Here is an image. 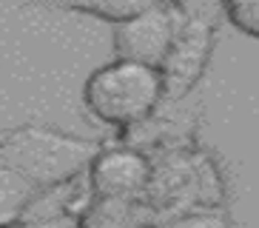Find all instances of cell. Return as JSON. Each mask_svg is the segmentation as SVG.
Masks as SVG:
<instances>
[{
    "label": "cell",
    "instance_id": "10",
    "mask_svg": "<svg viewBox=\"0 0 259 228\" xmlns=\"http://www.w3.org/2000/svg\"><path fill=\"white\" fill-rule=\"evenodd\" d=\"M222 15L242 34L259 37V0H222Z\"/></svg>",
    "mask_w": 259,
    "mask_h": 228
},
{
    "label": "cell",
    "instance_id": "5",
    "mask_svg": "<svg viewBox=\"0 0 259 228\" xmlns=\"http://www.w3.org/2000/svg\"><path fill=\"white\" fill-rule=\"evenodd\" d=\"M85 174L94 197H140L151 188L154 163L134 145H100Z\"/></svg>",
    "mask_w": 259,
    "mask_h": 228
},
{
    "label": "cell",
    "instance_id": "3",
    "mask_svg": "<svg viewBox=\"0 0 259 228\" xmlns=\"http://www.w3.org/2000/svg\"><path fill=\"white\" fill-rule=\"evenodd\" d=\"M180 12L171 3H148L131 17L114 23V54L122 60L160 66L180 29Z\"/></svg>",
    "mask_w": 259,
    "mask_h": 228
},
{
    "label": "cell",
    "instance_id": "12",
    "mask_svg": "<svg viewBox=\"0 0 259 228\" xmlns=\"http://www.w3.org/2000/svg\"><path fill=\"white\" fill-rule=\"evenodd\" d=\"M9 228H77L74 214L66 208V211H57V214H46V217H29L26 214L23 220H17L15 225Z\"/></svg>",
    "mask_w": 259,
    "mask_h": 228
},
{
    "label": "cell",
    "instance_id": "2",
    "mask_svg": "<svg viewBox=\"0 0 259 228\" xmlns=\"http://www.w3.org/2000/svg\"><path fill=\"white\" fill-rule=\"evenodd\" d=\"M83 100L94 120L125 131L148 120L165 97L160 71L154 66L114 57L89 74L83 86Z\"/></svg>",
    "mask_w": 259,
    "mask_h": 228
},
{
    "label": "cell",
    "instance_id": "13",
    "mask_svg": "<svg viewBox=\"0 0 259 228\" xmlns=\"http://www.w3.org/2000/svg\"><path fill=\"white\" fill-rule=\"evenodd\" d=\"M151 3H168V0H151Z\"/></svg>",
    "mask_w": 259,
    "mask_h": 228
},
{
    "label": "cell",
    "instance_id": "6",
    "mask_svg": "<svg viewBox=\"0 0 259 228\" xmlns=\"http://www.w3.org/2000/svg\"><path fill=\"white\" fill-rule=\"evenodd\" d=\"M162 205H157L148 194L140 197H80V208H74L77 228H148L160 217Z\"/></svg>",
    "mask_w": 259,
    "mask_h": 228
},
{
    "label": "cell",
    "instance_id": "4",
    "mask_svg": "<svg viewBox=\"0 0 259 228\" xmlns=\"http://www.w3.org/2000/svg\"><path fill=\"white\" fill-rule=\"evenodd\" d=\"M213 43H217V26L197 20L180 23L165 57L157 66L162 83V97L180 100L199 83V77L205 74L208 60L213 54Z\"/></svg>",
    "mask_w": 259,
    "mask_h": 228
},
{
    "label": "cell",
    "instance_id": "8",
    "mask_svg": "<svg viewBox=\"0 0 259 228\" xmlns=\"http://www.w3.org/2000/svg\"><path fill=\"white\" fill-rule=\"evenodd\" d=\"M148 228H231V220L213 205H174L162 208Z\"/></svg>",
    "mask_w": 259,
    "mask_h": 228
},
{
    "label": "cell",
    "instance_id": "1",
    "mask_svg": "<svg viewBox=\"0 0 259 228\" xmlns=\"http://www.w3.org/2000/svg\"><path fill=\"white\" fill-rule=\"evenodd\" d=\"M97 151V140L74 137L37 123L0 131V166L23 177L37 194L71 185L85 174Z\"/></svg>",
    "mask_w": 259,
    "mask_h": 228
},
{
    "label": "cell",
    "instance_id": "11",
    "mask_svg": "<svg viewBox=\"0 0 259 228\" xmlns=\"http://www.w3.org/2000/svg\"><path fill=\"white\" fill-rule=\"evenodd\" d=\"M171 6L180 12L183 20H197L217 26L222 17V0H168Z\"/></svg>",
    "mask_w": 259,
    "mask_h": 228
},
{
    "label": "cell",
    "instance_id": "7",
    "mask_svg": "<svg viewBox=\"0 0 259 228\" xmlns=\"http://www.w3.org/2000/svg\"><path fill=\"white\" fill-rule=\"evenodd\" d=\"M34 200H37V191L23 177L0 166V228H9L17 220H23L31 211Z\"/></svg>",
    "mask_w": 259,
    "mask_h": 228
},
{
    "label": "cell",
    "instance_id": "9",
    "mask_svg": "<svg viewBox=\"0 0 259 228\" xmlns=\"http://www.w3.org/2000/svg\"><path fill=\"white\" fill-rule=\"evenodd\" d=\"M151 0H63L60 6L66 9H77L85 15L103 17L108 23H120L125 17H131L134 12H140L143 6H148Z\"/></svg>",
    "mask_w": 259,
    "mask_h": 228
}]
</instances>
